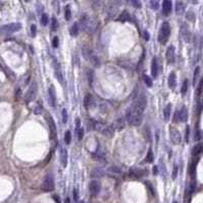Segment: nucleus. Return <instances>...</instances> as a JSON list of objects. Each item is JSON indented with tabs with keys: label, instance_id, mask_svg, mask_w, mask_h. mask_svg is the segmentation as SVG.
<instances>
[{
	"label": "nucleus",
	"instance_id": "nucleus-1",
	"mask_svg": "<svg viewBox=\"0 0 203 203\" xmlns=\"http://www.w3.org/2000/svg\"><path fill=\"white\" fill-rule=\"evenodd\" d=\"M142 116H143V113H141L140 111L135 109L133 106H131L129 109H127V111L125 113V118H126L127 122L132 126H139L142 122Z\"/></svg>",
	"mask_w": 203,
	"mask_h": 203
},
{
	"label": "nucleus",
	"instance_id": "nucleus-2",
	"mask_svg": "<svg viewBox=\"0 0 203 203\" xmlns=\"http://www.w3.org/2000/svg\"><path fill=\"white\" fill-rule=\"evenodd\" d=\"M79 23L81 25L82 29L88 31L89 34L93 33L97 29V28H98V22H97V19L93 18V17H89V16H87L86 14L81 16Z\"/></svg>",
	"mask_w": 203,
	"mask_h": 203
},
{
	"label": "nucleus",
	"instance_id": "nucleus-3",
	"mask_svg": "<svg viewBox=\"0 0 203 203\" xmlns=\"http://www.w3.org/2000/svg\"><path fill=\"white\" fill-rule=\"evenodd\" d=\"M170 35H171V27H170V24L166 22V23L163 24V26L161 27L159 31H158L157 40H158L159 44L165 45V44L168 42Z\"/></svg>",
	"mask_w": 203,
	"mask_h": 203
},
{
	"label": "nucleus",
	"instance_id": "nucleus-4",
	"mask_svg": "<svg viewBox=\"0 0 203 203\" xmlns=\"http://www.w3.org/2000/svg\"><path fill=\"white\" fill-rule=\"evenodd\" d=\"M22 29V25L18 23H12V24H8L5 25L3 27L0 28V33L3 35H9V34H13L17 30Z\"/></svg>",
	"mask_w": 203,
	"mask_h": 203
},
{
	"label": "nucleus",
	"instance_id": "nucleus-5",
	"mask_svg": "<svg viewBox=\"0 0 203 203\" xmlns=\"http://www.w3.org/2000/svg\"><path fill=\"white\" fill-rule=\"evenodd\" d=\"M54 187H55V183H54V179H53L52 175H46L43 180L42 189L45 192H51L54 190Z\"/></svg>",
	"mask_w": 203,
	"mask_h": 203
},
{
	"label": "nucleus",
	"instance_id": "nucleus-6",
	"mask_svg": "<svg viewBox=\"0 0 203 203\" xmlns=\"http://www.w3.org/2000/svg\"><path fill=\"white\" fill-rule=\"evenodd\" d=\"M146 105H147V102H146V98L143 93H141L140 95L137 97V99L135 100L134 104L132 105L135 109H137L138 111H140L141 113H143L146 108Z\"/></svg>",
	"mask_w": 203,
	"mask_h": 203
},
{
	"label": "nucleus",
	"instance_id": "nucleus-7",
	"mask_svg": "<svg viewBox=\"0 0 203 203\" xmlns=\"http://www.w3.org/2000/svg\"><path fill=\"white\" fill-rule=\"evenodd\" d=\"M37 88H38V87H37V82L34 81V82L30 84L29 90H28V92H27V94H26V102H27V103L31 102V101L35 99V97H36V94H37Z\"/></svg>",
	"mask_w": 203,
	"mask_h": 203
},
{
	"label": "nucleus",
	"instance_id": "nucleus-8",
	"mask_svg": "<svg viewBox=\"0 0 203 203\" xmlns=\"http://www.w3.org/2000/svg\"><path fill=\"white\" fill-rule=\"evenodd\" d=\"M170 137H171V141L174 144H180L181 143V140H182L181 134L176 128H173V127L170 128Z\"/></svg>",
	"mask_w": 203,
	"mask_h": 203
},
{
	"label": "nucleus",
	"instance_id": "nucleus-9",
	"mask_svg": "<svg viewBox=\"0 0 203 203\" xmlns=\"http://www.w3.org/2000/svg\"><path fill=\"white\" fill-rule=\"evenodd\" d=\"M60 162H61V166L63 168H66L67 167V163H68V151L63 146L60 148Z\"/></svg>",
	"mask_w": 203,
	"mask_h": 203
},
{
	"label": "nucleus",
	"instance_id": "nucleus-10",
	"mask_svg": "<svg viewBox=\"0 0 203 203\" xmlns=\"http://www.w3.org/2000/svg\"><path fill=\"white\" fill-rule=\"evenodd\" d=\"M46 120L48 122V125H49V128H50V131H51V136L52 138L54 139L56 137V132H57V128H56V124L53 120V118L49 115L46 116Z\"/></svg>",
	"mask_w": 203,
	"mask_h": 203
},
{
	"label": "nucleus",
	"instance_id": "nucleus-11",
	"mask_svg": "<svg viewBox=\"0 0 203 203\" xmlns=\"http://www.w3.org/2000/svg\"><path fill=\"white\" fill-rule=\"evenodd\" d=\"M166 58H167V61L168 63L172 64L175 62V59H176V51H175V47L174 46H170L167 50V54H166Z\"/></svg>",
	"mask_w": 203,
	"mask_h": 203
},
{
	"label": "nucleus",
	"instance_id": "nucleus-12",
	"mask_svg": "<svg viewBox=\"0 0 203 203\" xmlns=\"http://www.w3.org/2000/svg\"><path fill=\"white\" fill-rule=\"evenodd\" d=\"M100 191H101V185H100V183L97 182V181H91L89 183V192L93 196H95V195H98L100 193Z\"/></svg>",
	"mask_w": 203,
	"mask_h": 203
},
{
	"label": "nucleus",
	"instance_id": "nucleus-13",
	"mask_svg": "<svg viewBox=\"0 0 203 203\" xmlns=\"http://www.w3.org/2000/svg\"><path fill=\"white\" fill-rule=\"evenodd\" d=\"M49 101H50V104L52 107H54L56 105V101H57V98H56V89L54 86H50L49 87Z\"/></svg>",
	"mask_w": 203,
	"mask_h": 203
},
{
	"label": "nucleus",
	"instance_id": "nucleus-14",
	"mask_svg": "<svg viewBox=\"0 0 203 203\" xmlns=\"http://www.w3.org/2000/svg\"><path fill=\"white\" fill-rule=\"evenodd\" d=\"M94 105H95V102H94V99L91 94L87 93L84 98V107L87 108V110L89 109H93L94 108Z\"/></svg>",
	"mask_w": 203,
	"mask_h": 203
},
{
	"label": "nucleus",
	"instance_id": "nucleus-15",
	"mask_svg": "<svg viewBox=\"0 0 203 203\" xmlns=\"http://www.w3.org/2000/svg\"><path fill=\"white\" fill-rule=\"evenodd\" d=\"M105 175L106 173H105L104 169H102V168H94L90 173V176L92 179H101V178L105 177Z\"/></svg>",
	"mask_w": 203,
	"mask_h": 203
},
{
	"label": "nucleus",
	"instance_id": "nucleus-16",
	"mask_svg": "<svg viewBox=\"0 0 203 203\" xmlns=\"http://www.w3.org/2000/svg\"><path fill=\"white\" fill-rule=\"evenodd\" d=\"M54 70H55V75H56V78L60 81L61 84H64V78H63V75H62V72H61V69H60V66L57 63L56 60H54Z\"/></svg>",
	"mask_w": 203,
	"mask_h": 203
},
{
	"label": "nucleus",
	"instance_id": "nucleus-17",
	"mask_svg": "<svg viewBox=\"0 0 203 203\" xmlns=\"http://www.w3.org/2000/svg\"><path fill=\"white\" fill-rule=\"evenodd\" d=\"M181 35L186 42H189V40H190V29L186 24H183L182 27H181Z\"/></svg>",
	"mask_w": 203,
	"mask_h": 203
},
{
	"label": "nucleus",
	"instance_id": "nucleus-18",
	"mask_svg": "<svg viewBox=\"0 0 203 203\" xmlns=\"http://www.w3.org/2000/svg\"><path fill=\"white\" fill-rule=\"evenodd\" d=\"M172 8H173V5L170 0H165L163 2V12L165 15H169L172 11Z\"/></svg>",
	"mask_w": 203,
	"mask_h": 203
},
{
	"label": "nucleus",
	"instance_id": "nucleus-19",
	"mask_svg": "<svg viewBox=\"0 0 203 203\" xmlns=\"http://www.w3.org/2000/svg\"><path fill=\"white\" fill-rule=\"evenodd\" d=\"M130 175L135 177V178H142L147 175L146 170H140V169H131L130 170Z\"/></svg>",
	"mask_w": 203,
	"mask_h": 203
},
{
	"label": "nucleus",
	"instance_id": "nucleus-20",
	"mask_svg": "<svg viewBox=\"0 0 203 203\" xmlns=\"http://www.w3.org/2000/svg\"><path fill=\"white\" fill-rule=\"evenodd\" d=\"M151 75L153 77H157L158 75V63H157V59L155 57L151 60Z\"/></svg>",
	"mask_w": 203,
	"mask_h": 203
},
{
	"label": "nucleus",
	"instance_id": "nucleus-21",
	"mask_svg": "<svg viewBox=\"0 0 203 203\" xmlns=\"http://www.w3.org/2000/svg\"><path fill=\"white\" fill-rule=\"evenodd\" d=\"M168 86L170 88H175L176 86H177V75L175 72H172L170 75H169V78H168Z\"/></svg>",
	"mask_w": 203,
	"mask_h": 203
},
{
	"label": "nucleus",
	"instance_id": "nucleus-22",
	"mask_svg": "<svg viewBox=\"0 0 203 203\" xmlns=\"http://www.w3.org/2000/svg\"><path fill=\"white\" fill-rule=\"evenodd\" d=\"M172 115V104H168L164 109V118L166 121H169Z\"/></svg>",
	"mask_w": 203,
	"mask_h": 203
},
{
	"label": "nucleus",
	"instance_id": "nucleus-23",
	"mask_svg": "<svg viewBox=\"0 0 203 203\" xmlns=\"http://www.w3.org/2000/svg\"><path fill=\"white\" fill-rule=\"evenodd\" d=\"M188 119V112L187 109L185 107H183L181 109V111H179V121L180 122H186Z\"/></svg>",
	"mask_w": 203,
	"mask_h": 203
},
{
	"label": "nucleus",
	"instance_id": "nucleus-24",
	"mask_svg": "<svg viewBox=\"0 0 203 203\" xmlns=\"http://www.w3.org/2000/svg\"><path fill=\"white\" fill-rule=\"evenodd\" d=\"M175 10H176V13L178 15L184 13V11H185V4L183 2H181V1H177L176 2V8H175Z\"/></svg>",
	"mask_w": 203,
	"mask_h": 203
},
{
	"label": "nucleus",
	"instance_id": "nucleus-25",
	"mask_svg": "<svg viewBox=\"0 0 203 203\" xmlns=\"http://www.w3.org/2000/svg\"><path fill=\"white\" fill-rule=\"evenodd\" d=\"M94 67H99L100 66V64H101V62H100V59H99V57L92 52V54H91V56H90V58H89V60H88Z\"/></svg>",
	"mask_w": 203,
	"mask_h": 203
},
{
	"label": "nucleus",
	"instance_id": "nucleus-26",
	"mask_svg": "<svg viewBox=\"0 0 203 203\" xmlns=\"http://www.w3.org/2000/svg\"><path fill=\"white\" fill-rule=\"evenodd\" d=\"M124 126H125L124 118H119L116 122H115V124H114V129H115V130H116V129L117 130H121Z\"/></svg>",
	"mask_w": 203,
	"mask_h": 203
},
{
	"label": "nucleus",
	"instance_id": "nucleus-27",
	"mask_svg": "<svg viewBox=\"0 0 203 203\" xmlns=\"http://www.w3.org/2000/svg\"><path fill=\"white\" fill-rule=\"evenodd\" d=\"M91 54H92V51L88 47H82V56L84 57L86 60H89Z\"/></svg>",
	"mask_w": 203,
	"mask_h": 203
},
{
	"label": "nucleus",
	"instance_id": "nucleus-28",
	"mask_svg": "<svg viewBox=\"0 0 203 203\" xmlns=\"http://www.w3.org/2000/svg\"><path fill=\"white\" fill-rule=\"evenodd\" d=\"M92 156H93V158H95L98 161H103L105 158V153L103 151H100V149L98 148V150L92 153Z\"/></svg>",
	"mask_w": 203,
	"mask_h": 203
},
{
	"label": "nucleus",
	"instance_id": "nucleus-29",
	"mask_svg": "<svg viewBox=\"0 0 203 203\" xmlns=\"http://www.w3.org/2000/svg\"><path fill=\"white\" fill-rule=\"evenodd\" d=\"M78 29H79V28H78V24H73L72 25V27L70 28V35L72 36V37H76L77 35H78Z\"/></svg>",
	"mask_w": 203,
	"mask_h": 203
},
{
	"label": "nucleus",
	"instance_id": "nucleus-30",
	"mask_svg": "<svg viewBox=\"0 0 203 203\" xmlns=\"http://www.w3.org/2000/svg\"><path fill=\"white\" fill-rule=\"evenodd\" d=\"M203 149V145L202 144H197L195 145L194 147H193V149H192V154L195 156V155H198V154H200V152L202 151Z\"/></svg>",
	"mask_w": 203,
	"mask_h": 203
},
{
	"label": "nucleus",
	"instance_id": "nucleus-31",
	"mask_svg": "<svg viewBox=\"0 0 203 203\" xmlns=\"http://www.w3.org/2000/svg\"><path fill=\"white\" fill-rule=\"evenodd\" d=\"M153 158H154V156H153V152H152V149L150 148V149L148 150V152H147V155H146V157H145L144 163H148V164H150V163H152V162H153Z\"/></svg>",
	"mask_w": 203,
	"mask_h": 203
},
{
	"label": "nucleus",
	"instance_id": "nucleus-32",
	"mask_svg": "<svg viewBox=\"0 0 203 203\" xmlns=\"http://www.w3.org/2000/svg\"><path fill=\"white\" fill-rule=\"evenodd\" d=\"M186 18H187L189 22H194V20H195V13H194L192 10H189V11L186 13Z\"/></svg>",
	"mask_w": 203,
	"mask_h": 203
},
{
	"label": "nucleus",
	"instance_id": "nucleus-33",
	"mask_svg": "<svg viewBox=\"0 0 203 203\" xmlns=\"http://www.w3.org/2000/svg\"><path fill=\"white\" fill-rule=\"evenodd\" d=\"M64 141L66 144H69L71 142V132L69 130H67L65 132V135H64Z\"/></svg>",
	"mask_w": 203,
	"mask_h": 203
},
{
	"label": "nucleus",
	"instance_id": "nucleus-34",
	"mask_svg": "<svg viewBox=\"0 0 203 203\" xmlns=\"http://www.w3.org/2000/svg\"><path fill=\"white\" fill-rule=\"evenodd\" d=\"M109 172L114 173V174H121V173H122V170H121L119 167H116V166H111V167L109 168Z\"/></svg>",
	"mask_w": 203,
	"mask_h": 203
},
{
	"label": "nucleus",
	"instance_id": "nucleus-35",
	"mask_svg": "<svg viewBox=\"0 0 203 203\" xmlns=\"http://www.w3.org/2000/svg\"><path fill=\"white\" fill-rule=\"evenodd\" d=\"M41 23L43 26H47L48 23H49V16L47 13H43L42 14V17H41Z\"/></svg>",
	"mask_w": 203,
	"mask_h": 203
},
{
	"label": "nucleus",
	"instance_id": "nucleus-36",
	"mask_svg": "<svg viewBox=\"0 0 203 203\" xmlns=\"http://www.w3.org/2000/svg\"><path fill=\"white\" fill-rule=\"evenodd\" d=\"M119 19L120 20H122V22H126V20H129L130 19V15H129V13L127 12V11H124L121 15H120V17H119Z\"/></svg>",
	"mask_w": 203,
	"mask_h": 203
},
{
	"label": "nucleus",
	"instance_id": "nucleus-37",
	"mask_svg": "<svg viewBox=\"0 0 203 203\" xmlns=\"http://www.w3.org/2000/svg\"><path fill=\"white\" fill-rule=\"evenodd\" d=\"M149 5L151 6V8H152L153 10H157V9H158V7H159V3H158L157 1H155V0H151V1H149Z\"/></svg>",
	"mask_w": 203,
	"mask_h": 203
},
{
	"label": "nucleus",
	"instance_id": "nucleus-38",
	"mask_svg": "<svg viewBox=\"0 0 203 203\" xmlns=\"http://www.w3.org/2000/svg\"><path fill=\"white\" fill-rule=\"evenodd\" d=\"M187 90H188V80H187V79H185V80H184V82H183V86H182V89H181L182 94H186Z\"/></svg>",
	"mask_w": 203,
	"mask_h": 203
},
{
	"label": "nucleus",
	"instance_id": "nucleus-39",
	"mask_svg": "<svg viewBox=\"0 0 203 203\" xmlns=\"http://www.w3.org/2000/svg\"><path fill=\"white\" fill-rule=\"evenodd\" d=\"M143 79H144V82L145 84L147 86V87H152V80H151V78L149 77V76H147V75H144L143 76Z\"/></svg>",
	"mask_w": 203,
	"mask_h": 203
},
{
	"label": "nucleus",
	"instance_id": "nucleus-40",
	"mask_svg": "<svg viewBox=\"0 0 203 203\" xmlns=\"http://www.w3.org/2000/svg\"><path fill=\"white\" fill-rule=\"evenodd\" d=\"M71 18V9L70 7H66V10H65V19L66 20H69Z\"/></svg>",
	"mask_w": 203,
	"mask_h": 203
},
{
	"label": "nucleus",
	"instance_id": "nucleus-41",
	"mask_svg": "<svg viewBox=\"0 0 203 203\" xmlns=\"http://www.w3.org/2000/svg\"><path fill=\"white\" fill-rule=\"evenodd\" d=\"M58 28V23H57V19L55 17L52 18V24H51V29L52 30H56Z\"/></svg>",
	"mask_w": 203,
	"mask_h": 203
},
{
	"label": "nucleus",
	"instance_id": "nucleus-42",
	"mask_svg": "<svg viewBox=\"0 0 203 203\" xmlns=\"http://www.w3.org/2000/svg\"><path fill=\"white\" fill-rule=\"evenodd\" d=\"M199 71H200V68H199V67H196L195 70H194V77H193V83H194V84L196 83L197 77H198V75H199Z\"/></svg>",
	"mask_w": 203,
	"mask_h": 203
},
{
	"label": "nucleus",
	"instance_id": "nucleus-43",
	"mask_svg": "<svg viewBox=\"0 0 203 203\" xmlns=\"http://www.w3.org/2000/svg\"><path fill=\"white\" fill-rule=\"evenodd\" d=\"M83 135H84V130L83 128H78L77 130V137H78V140H81L83 138Z\"/></svg>",
	"mask_w": 203,
	"mask_h": 203
},
{
	"label": "nucleus",
	"instance_id": "nucleus-44",
	"mask_svg": "<svg viewBox=\"0 0 203 203\" xmlns=\"http://www.w3.org/2000/svg\"><path fill=\"white\" fill-rule=\"evenodd\" d=\"M62 120H63V123H67L68 115H67V111L65 109L62 110Z\"/></svg>",
	"mask_w": 203,
	"mask_h": 203
},
{
	"label": "nucleus",
	"instance_id": "nucleus-45",
	"mask_svg": "<svg viewBox=\"0 0 203 203\" xmlns=\"http://www.w3.org/2000/svg\"><path fill=\"white\" fill-rule=\"evenodd\" d=\"M78 198H79L78 189H77V188H74V190H73V199H74L75 202H78Z\"/></svg>",
	"mask_w": 203,
	"mask_h": 203
},
{
	"label": "nucleus",
	"instance_id": "nucleus-46",
	"mask_svg": "<svg viewBox=\"0 0 203 203\" xmlns=\"http://www.w3.org/2000/svg\"><path fill=\"white\" fill-rule=\"evenodd\" d=\"M58 43H59L58 38H57V37H54V38H53V42H52L53 47H54V48H57V47H58Z\"/></svg>",
	"mask_w": 203,
	"mask_h": 203
},
{
	"label": "nucleus",
	"instance_id": "nucleus-47",
	"mask_svg": "<svg viewBox=\"0 0 203 203\" xmlns=\"http://www.w3.org/2000/svg\"><path fill=\"white\" fill-rule=\"evenodd\" d=\"M87 76H88V82L91 84L92 83V72H90V70H87Z\"/></svg>",
	"mask_w": 203,
	"mask_h": 203
},
{
	"label": "nucleus",
	"instance_id": "nucleus-48",
	"mask_svg": "<svg viewBox=\"0 0 203 203\" xmlns=\"http://www.w3.org/2000/svg\"><path fill=\"white\" fill-rule=\"evenodd\" d=\"M189 134H190V128L187 127V128H186V135H185L186 142H189Z\"/></svg>",
	"mask_w": 203,
	"mask_h": 203
},
{
	"label": "nucleus",
	"instance_id": "nucleus-49",
	"mask_svg": "<svg viewBox=\"0 0 203 203\" xmlns=\"http://www.w3.org/2000/svg\"><path fill=\"white\" fill-rule=\"evenodd\" d=\"M42 113V107L41 106H37V108L35 109V114L36 115H40Z\"/></svg>",
	"mask_w": 203,
	"mask_h": 203
},
{
	"label": "nucleus",
	"instance_id": "nucleus-50",
	"mask_svg": "<svg viewBox=\"0 0 203 203\" xmlns=\"http://www.w3.org/2000/svg\"><path fill=\"white\" fill-rule=\"evenodd\" d=\"M174 122L175 123L180 122V121H179V111H178V110L175 112V114H174Z\"/></svg>",
	"mask_w": 203,
	"mask_h": 203
},
{
	"label": "nucleus",
	"instance_id": "nucleus-51",
	"mask_svg": "<svg viewBox=\"0 0 203 203\" xmlns=\"http://www.w3.org/2000/svg\"><path fill=\"white\" fill-rule=\"evenodd\" d=\"M36 29H37L36 26H35V25H31V27H30V31H31V36H33V37L36 36Z\"/></svg>",
	"mask_w": 203,
	"mask_h": 203
},
{
	"label": "nucleus",
	"instance_id": "nucleus-52",
	"mask_svg": "<svg viewBox=\"0 0 203 203\" xmlns=\"http://www.w3.org/2000/svg\"><path fill=\"white\" fill-rule=\"evenodd\" d=\"M143 38H144L145 41H148V40H149L150 37H149V34H148L147 30H144V31H143Z\"/></svg>",
	"mask_w": 203,
	"mask_h": 203
},
{
	"label": "nucleus",
	"instance_id": "nucleus-53",
	"mask_svg": "<svg viewBox=\"0 0 203 203\" xmlns=\"http://www.w3.org/2000/svg\"><path fill=\"white\" fill-rule=\"evenodd\" d=\"M131 3H132L134 6H136L137 8H140V7H141V4H140L139 2H137V1H132Z\"/></svg>",
	"mask_w": 203,
	"mask_h": 203
},
{
	"label": "nucleus",
	"instance_id": "nucleus-54",
	"mask_svg": "<svg viewBox=\"0 0 203 203\" xmlns=\"http://www.w3.org/2000/svg\"><path fill=\"white\" fill-rule=\"evenodd\" d=\"M177 174H178V167H177V166H175L174 173H173V179H176V177H177Z\"/></svg>",
	"mask_w": 203,
	"mask_h": 203
},
{
	"label": "nucleus",
	"instance_id": "nucleus-55",
	"mask_svg": "<svg viewBox=\"0 0 203 203\" xmlns=\"http://www.w3.org/2000/svg\"><path fill=\"white\" fill-rule=\"evenodd\" d=\"M53 199H54V200L56 201V203H60V200H59L58 197H57L56 195H54V196H53Z\"/></svg>",
	"mask_w": 203,
	"mask_h": 203
},
{
	"label": "nucleus",
	"instance_id": "nucleus-56",
	"mask_svg": "<svg viewBox=\"0 0 203 203\" xmlns=\"http://www.w3.org/2000/svg\"><path fill=\"white\" fill-rule=\"evenodd\" d=\"M157 173H158V172H157V168H156V167H153V174L156 175Z\"/></svg>",
	"mask_w": 203,
	"mask_h": 203
},
{
	"label": "nucleus",
	"instance_id": "nucleus-57",
	"mask_svg": "<svg viewBox=\"0 0 203 203\" xmlns=\"http://www.w3.org/2000/svg\"><path fill=\"white\" fill-rule=\"evenodd\" d=\"M19 94H20V89H19V88H17V91H16V98H17V97H19Z\"/></svg>",
	"mask_w": 203,
	"mask_h": 203
},
{
	"label": "nucleus",
	"instance_id": "nucleus-58",
	"mask_svg": "<svg viewBox=\"0 0 203 203\" xmlns=\"http://www.w3.org/2000/svg\"><path fill=\"white\" fill-rule=\"evenodd\" d=\"M64 203H70V199L67 197V198H65V200H64Z\"/></svg>",
	"mask_w": 203,
	"mask_h": 203
},
{
	"label": "nucleus",
	"instance_id": "nucleus-59",
	"mask_svg": "<svg viewBox=\"0 0 203 203\" xmlns=\"http://www.w3.org/2000/svg\"><path fill=\"white\" fill-rule=\"evenodd\" d=\"M173 203H178V202H177V201H174V202H173Z\"/></svg>",
	"mask_w": 203,
	"mask_h": 203
},
{
	"label": "nucleus",
	"instance_id": "nucleus-60",
	"mask_svg": "<svg viewBox=\"0 0 203 203\" xmlns=\"http://www.w3.org/2000/svg\"><path fill=\"white\" fill-rule=\"evenodd\" d=\"M80 203H84V202H83V201H81V202H80Z\"/></svg>",
	"mask_w": 203,
	"mask_h": 203
}]
</instances>
